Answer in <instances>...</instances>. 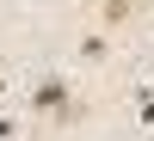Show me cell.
<instances>
[{
	"label": "cell",
	"instance_id": "obj_2",
	"mask_svg": "<svg viewBox=\"0 0 154 141\" xmlns=\"http://www.w3.org/2000/svg\"><path fill=\"white\" fill-rule=\"evenodd\" d=\"M99 19L105 25H130L136 19V0H99Z\"/></svg>",
	"mask_w": 154,
	"mask_h": 141
},
{
	"label": "cell",
	"instance_id": "obj_1",
	"mask_svg": "<svg viewBox=\"0 0 154 141\" xmlns=\"http://www.w3.org/2000/svg\"><path fill=\"white\" fill-rule=\"evenodd\" d=\"M31 110H37V117H74V98H68V86H62V80H37Z\"/></svg>",
	"mask_w": 154,
	"mask_h": 141
}]
</instances>
